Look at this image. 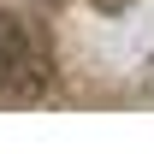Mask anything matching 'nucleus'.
I'll list each match as a JSON object with an SVG mask.
<instances>
[{
	"instance_id": "1",
	"label": "nucleus",
	"mask_w": 154,
	"mask_h": 154,
	"mask_svg": "<svg viewBox=\"0 0 154 154\" xmlns=\"http://www.w3.org/2000/svg\"><path fill=\"white\" fill-rule=\"evenodd\" d=\"M48 42L30 18H12V12H0V89L6 95H36L42 83H48Z\"/></svg>"
}]
</instances>
